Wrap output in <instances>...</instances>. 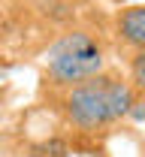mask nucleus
I'll list each match as a JSON object with an SVG mask.
<instances>
[{
	"label": "nucleus",
	"mask_w": 145,
	"mask_h": 157,
	"mask_svg": "<svg viewBox=\"0 0 145 157\" xmlns=\"http://www.w3.org/2000/svg\"><path fill=\"white\" fill-rule=\"evenodd\" d=\"M139 100L142 97L130 85L124 70L106 67L103 73L58 91V109L73 133L100 136L109 130H118L124 121H130Z\"/></svg>",
	"instance_id": "1"
},
{
	"label": "nucleus",
	"mask_w": 145,
	"mask_h": 157,
	"mask_svg": "<svg viewBox=\"0 0 145 157\" xmlns=\"http://www.w3.org/2000/svg\"><path fill=\"white\" fill-rule=\"evenodd\" d=\"M112 30L109 24L100 21H85V24H73L67 27L61 36L55 39L42 58V73L48 88L58 94L63 88H73L85 78L97 76L109 67L112 58Z\"/></svg>",
	"instance_id": "2"
},
{
	"label": "nucleus",
	"mask_w": 145,
	"mask_h": 157,
	"mask_svg": "<svg viewBox=\"0 0 145 157\" xmlns=\"http://www.w3.org/2000/svg\"><path fill=\"white\" fill-rule=\"evenodd\" d=\"M115 52L124 58L145 48V3H121L109 18Z\"/></svg>",
	"instance_id": "3"
},
{
	"label": "nucleus",
	"mask_w": 145,
	"mask_h": 157,
	"mask_svg": "<svg viewBox=\"0 0 145 157\" xmlns=\"http://www.w3.org/2000/svg\"><path fill=\"white\" fill-rule=\"evenodd\" d=\"M124 73L130 78V85L136 88V94L145 100V48L133 52V55H124Z\"/></svg>",
	"instance_id": "4"
},
{
	"label": "nucleus",
	"mask_w": 145,
	"mask_h": 157,
	"mask_svg": "<svg viewBox=\"0 0 145 157\" xmlns=\"http://www.w3.org/2000/svg\"><path fill=\"white\" fill-rule=\"evenodd\" d=\"M109 3H115V6H121V3H136V0H109Z\"/></svg>",
	"instance_id": "5"
},
{
	"label": "nucleus",
	"mask_w": 145,
	"mask_h": 157,
	"mask_svg": "<svg viewBox=\"0 0 145 157\" xmlns=\"http://www.w3.org/2000/svg\"><path fill=\"white\" fill-rule=\"evenodd\" d=\"M70 3H85V0H70Z\"/></svg>",
	"instance_id": "6"
}]
</instances>
